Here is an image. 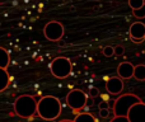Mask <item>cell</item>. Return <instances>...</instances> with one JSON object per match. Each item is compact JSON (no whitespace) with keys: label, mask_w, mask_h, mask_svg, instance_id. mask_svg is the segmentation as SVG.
<instances>
[{"label":"cell","mask_w":145,"mask_h":122,"mask_svg":"<svg viewBox=\"0 0 145 122\" xmlns=\"http://www.w3.org/2000/svg\"><path fill=\"white\" fill-rule=\"evenodd\" d=\"M38 116L42 120L54 121L61 115V103L54 95H46L37 100V111Z\"/></svg>","instance_id":"1"},{"label":"cell","mask_w":145,"mask_h":122,"mask_svg":"<svg viewBox=\"0 0 145 122\" xmlns=\"http://www.w3.org/2000/svg\"><path fill=\"white\" fill-rule=\"evenodd\" d=\"M36 111H37V100L35 97L23 94L15 99L14 112L20 118H31L33 115H36Z\"/></svg>","instance_id":"2"},{"label":"cell","mask_w":145,"mask_h":122,"mask_svg":"<svg viewBox=\"0 0 145 122\" xmlns=\"http://www.w3.org/2000/svg\"><path fill=\"white\" fill-rule=\"evenodd\" d=\"M50 70H51V74L55 78L65 79V78H68L71 74V70H72L71 61L68 57H64V56L56 57L51 61Z\"/></svg>","instance_id":"3"},{"label":"cell","mask_w":145,"mask_h":122,"mask_svg":"<svg viewBox=\"0 0 145 122\" xmlns=\"http://www.w3.org/2000/svg\"><path fill=\"white\" fill-rule=\"evenodd\" d=\"M140 100H141L140 98L138 95L133 94V93L120 95L113 103V113H115V116H126L129 108L133 104H135V103L140 102Z\"/></svg>","instance_id":"4"},{"label":"cell","mask_w":145,"mask_h":122,"mask_svg":"<svg viewBox=\"0 0 145 122\" xmlns=\"http://www.w3.org/2000/svg\"><path fill=\"white\" fill-rule=\"evenodd\" d=\"M87 94L80 89H72L71 92H69V94L66 95V103L71 108L72 111L78 112V111L83 110L87 104Z\"/></svg>","instance_id":"5"},{"label":"cell","mask_w":145,"mask_h":122,"mask_svg":"<svg viewBox=\"0 0 145 122\" xmlns=\"http://www.w3.org/2000/svg\"><path fill=\"white\" fill-rule=\"evenodd\" d=\"M64 25L57 20H51V22L46 23V25L43 27V35L51 42H57L63 38L64 36Z\"/></svg>","instance_id":"6"},{"label":"cell","mask_w":145,"mask_h":122,"mask_svg":"<svg viewBox=\"0 0 145 122\" xmlns=\"http://www.w3.org/2000/svg\"><path fill=\"white\" fill-rule=\"evenodd\" d=\"M130 122H145V103L143 100L133 104L126 115Z\"/></svg>","instance_id":"7"},{"label":"cell","mask_w":145,"mask_h":122,"mask_svg":"<svg viewBox=\"0 0 145 122\" xmlns=\"http://www.w3.org/2000/svg\"><path fill=\"white\" fill-rule=\"evenodd\" d=\"M130 37L135 43H141L145 40V24L143 22H135L130 25Z\"/></svg>","instance_id":"8"},{"label":"cell","mask_w":145,"mask_h":122,"mask_svg":"<svg viewBox=\"0 0 145 122\" xmlns=\"http://www.w3.org/2000/svg\"><path fill=\"white\" fill-rule=\"evenodd\" d=\"M106 89L111 94H120L123 90V82L120 76H112L106 82Z\"/></svg>","instance_id":"9"},{"label":"cell","mask_w":145,"mask_h":122,"mask_svg":"<svg viewBox=\"0 0 145 122\" xmlns=\"http://www.w3.org/2000/svg\"><path fill=\"white\" fill-rule=\"evenodd\" d=\"M117 74L121 79H130L134 74V65L131 62H121L117 67Z\"/></svg>","instance_id":"10"},{"label":"cell","mask_w":145,"mask_h":122,"mask_svg":"<svg viewBox=\"0 0 145 122\" xmlns=\"http://www.w3.org/2000/svg\"><path fill=\"white\" fill-rule=\"evenodd\" d=\"M10 83V76L7 69L0 67V92H4Z\"/></svg>","instance_id":"11"},{"label":"cell","mask_w":145,"mask_h":122,"mask_svg":"<svg viewBox=\"0 0 145 122\" xmlns=\"http://www.w3.org/2000/svg\"><path fill=\"white\" fill-rule=\"evenodd\" d=\"M9 64H10L9 52H8L5 48L0 47V67H3V69H8Z\"/></svg>","instance_id":"12"},{"label":"cell","mask_w":145,"mask_h":122,"mask_svg":"<svg viewBox=\"0 0 145 122\" xmlns=\"http://www.w3.org/2000/svg\"><path fill=\"white\" fill-rule=\"evenodd\" d=\"M72 121L74 122H97L94 116L90 115V113H87V112H83V113L76 115Z\"/></svg>","instance_id":"13"},{"label":"cell","mask_w":145,"mask_h":122,"mask_svg":"<svg viewBox=\"0 0 145 122\" xmlns=\"http://www.w3.org/2000/svg\"><path fill=\"white\" fill-rule=\"evenodd\" d=\"M133 76L136 80H145V65H138V66H134V74Z\"/></svg>","instance_id":"14"},{"label":"cell","mask_w":145,"mask_h":122,"mask_svg":"<svg viewBox=\"0 0 145 122\" xmlns=\"http://www.w3.org/2000/svg\"><path fill=\"white\" fill-rule=\"evenodd\" d=\"M133 14H134V17H136L138 19H143V18H145V4L143 5V7L133 10Z\"/></svg>","instance_id":"15"},{"label":"cell","mask_w":145,"mask_h":122,"mask_svg":"<svg viewBox=\"0 0 145 122\" xmlns=\"http://www.w3.org/2000/svg\"><path fill=\"white\" fill-rule=\"evenodd\" d=\"M144 4H145V0H129V7H130L133 10L143 7Z\"/></svg>","instance_id":"16"},{"label":"cell","mask_w":145,"mask_h":122,"mask_svg":"<svg viewBox=\"0 0 145 122\" xmlns=\"http://www.w3.org/2000/svg\"><path fill=\"white\" fill-rule=\"evenodd\" d=\"M103 55H105L106 57H112V56L115 55V48H113L112 46H106V47L103 48Z\"/></svg>","instance_id":"17"},{"label":"cell","mask_w":145,"mask_h":122,"mask_svg":"<svg viewBox=\"0 0 145 122\" xmlns=\"http://www.w3.org/2000/svg\"><path fill=\"white\" fill-rule=\"evenodd\" d=\"M99 95V89L95 87H90L89 88V97L90 98H95Z\"/></svg>","instance_id":"18"},{"label":"cell","mask_w":145,"mask_h":122,"mask_svg":"<svg viewBox=\"0 0 145 122\" xmlns=\"http://www.w3.org/2000/svg\"><path fill=\"white\" fill-rule=\"evenodd\" d=\"M111 122H130L127 120L126 116H115V117L111 120Z\"/></svg>","instance_id":"19"},{"label":"cell","mask_w":145,"mask_h":122,"mask_svg":"<svg viewBox=\"0 0 145 122\" xmlns=\"http://www.w3.org/2000/svg\"><path fill=\"white\" fill-rule=\"evenodd\" d=\"M115 48V55L117 56H122L125 53V47L123 46H117V47H113Z\"/></svg>","instance_id":"20"},{"label":"cell","mask_w":145,"mask_h":122,"mask_svg":"<svg viewBox=\"0 0 145 122\" xmlns=\"http://www.w3.org/2000/svg\"><path fill=\"white\" fill-rule=\"evenodd\" d=\"M110 112H108V108H103V110H99V116L102 118H107Z\"/></svg>","instance_id":"21"},{"label":"cell","mask_w":145,"mask_h":122,"mask_svg":"<svg viewBox=\"0 0 145 122\" xmlns=\"http://www.w3.org/2000/svg\"><path fill=\"white\" fill-rule=\"evenodd\" d=\"M98 108H99V110H103V108H110L108 102H105V100H103V102H101L99 104H98Z\"/></svg>","instance_id":"22"},{"label":"cell","mask_w":145,"mask_h":122,"mask_svg":"<svg viewBox=\"0 0 145 122\" xmlns=\"http://www.w3.org/2000/svg\"><path fill=\"white\" fill-rule=\"evenodd\" d=\"M59 122H74L72 120H63V121H59Z\"/></svg>","instance_id":"23"}]
</instances>
